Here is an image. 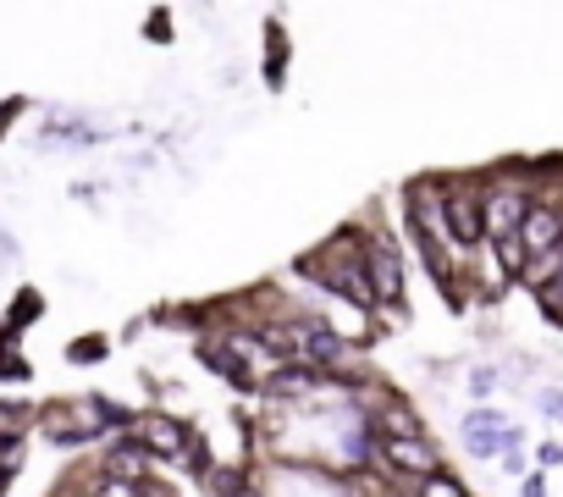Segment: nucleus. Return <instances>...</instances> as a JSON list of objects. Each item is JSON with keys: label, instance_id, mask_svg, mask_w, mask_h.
<instances>
[{"label": "nucleus", "instance_id": "obj_10", "mask_svg": "<svg viewBox=\"0 0 563 497\" xmlns=\"http://www.w3.org/2000/svg\"><path fill=\"white\" fill-rule=\"evenodd\" d=\"M464 453L470 459H503V431H481V426H459Z\"/></svg>", "mask_w": 563, "mask_h": 497}, {"label": "nucleus", "instance_id": "obj_9", "mask_svg": "<svg viewBox=\"0 0 563 497\" xmlns=\"http://www.w3.org/2000/svg\"><path fill=\"white\" fill-rule=\"evenodd\" d=\"M497 387H503V371H497V365H470V371H464V393H470V404H492Z\"/></svg>", "mask_w": 563, "mask_h": 497}, {"label": "nucleus", "instance_id": "obj_16", "mask_svg": "<svg viewBox=\"0 0 563 497\" xmlns=\"http://www.w3.org/2000/svg\"><path fill=\"white\" fill-rule=\"evenodd\" d=\"M519 497H547V470H530V475L519 481Z\"/></svg>", "mask_w": 563, "mask_h": 497}, {"label": "nucleus", "instance_id": "obj_3", "mask_svg": "<svg viewBox=\"0 0 563 497\" xmlns=\"http://www.w3.org/2000/svg\"><path fill=\"white\" fill-rule=\"evenodd\" d=\"M376 464H387V475H404V481L420 486L426 475L442 470V448L431 437H387V431H376Z\"/></svg>", "mask_w": 563, "mask_h": 497}, {"label": "nucleus", "instance_id": "obj_14", "mask_svg": "<svg viewBox=\"0 0 563 497\" xmlns=\"http://www.w3.org/2000/svg\"><path fill=\"white\" fill-rule=\"evenodd\" d=\"M73 360H78V365H95V360H106V343H100V338H89V343H73Z\"/></svg>", "mask_w": 563, "mask_h": 497}, {"label": "nucleus", "instance_id": "obj_11", "mask_svg": "<svg viewBox=\"0 0 563 497\" xmlns=\"http://www.w3.org/2000/svg\"><path fill=\"white\" fill-rule=\"evenodd\" d=\"M415 497H470V486H464V481H459V475L442 464L437 475H426V481L415 486Z\"/></svg>", "mask_w": 563, "mask_h": 497}, {"label": "nucleus", "instance_id": "obj_13", "mask_svg": "<svg viewBox=\"0 0 563 497\" xmlns=\"http://www.w3.org/2000/svg\"><path fill=\"white\" fill-rule=\"evenodd\" d=\"M530 404H536L552 426H563V387H558V382H541V387L530 393Z\"/></svg>", "mask_w": 563, "mask_h": 497}, {"label": "nucleus", "instance_id": "obj_5", "mask_svg": "<svg viewBox=\"0 0 563 497\" xmlns=\"http://www.w3.org/2000/svg\"><path fill=\"white\" fill-rule=\"evenodd\" d=\"M133 442H144L150 459H188L199 437H194V426H183L172 415H144V420H133Z\"/></svg>", "mask_w": 563, "mask_h": 497}, {"label": "nucleus", "instance_id": "obj_15", "mask_svg": "<svg viewBox=\"0 0 563 497\" xmlns=\"http://www.w3.org/2000/svg\"><path fill=\"white\" fill-rule=\"evenodd\" d=\"M536 464H541V470H558V464H563V442H541V448H536Z\"/></svg>", "mask_w": 563, "mask_h": 497}, {"label": "nucleus", "instance_id": "obj_17", "mask_svg": "<svg viewBox=\"0 0 563 497\" xmlns=\"http://www.w3.org/2000/svg\"><path fill=\"white\" fill-rule=\"evenodd\" d=\"M503 475H508V481H525V475H530L525 453H503Z\"/></svg>", "mask_w": 563, "mask_h": 497}, {"label": "nucleus", "instance_id": "obj_7", "mask_svg": "<svg viewBox=\"0 0 563 497\" xmlns=\"http://www.w3.org/2000/svg\"><path fill=\"white\" fill-rule=\"evenodd\" d=\"M265 89L271 95H282V89H288V29H282L276 18L265 23Z\"/></svg>", "mask_w": 563, "mask_h": 497}, {"label": "nucleus", "instance_id": "obj_2", "mask_svg": "<svg viewBox=\"0 0 563 497\" xmlns=\"http://www.w3.org/2000/svg\"><path fill=\"white\" fill-rule=\"evenodd\" d=\"M354 243H360V261L371 272V288H376V305H409V283H404V248L382 232H360L349 227Z\"/></svg>", "mask_w": 563, "mask_h": 497}, {"label": "nucleus", "instance_id": "obj_18", "mask_svg": "<svg viewBox=\"0 0 563 497\" xmlns=\"http://www.w3.org/2000/svg\"><path fill=\"white\" fill-rule=\"evenodd\" d=\"M503 453H525V431H519L514 420L503 426Z\"/></svg>", "mask_w": 563, "mask_h": 497}, {"label": "nucleus", "instance_id": "obj_8", "mask_svg": "<svg viewBox=\"0 0 563 497\" xmlns=\"http://www.w3.org/2000/svg\"><path fill=\"white\" fill-rule=\"evenodd\" d=\"M144 464H150V448H144V442H117L111 459H106V475H117V481H144V475H150Z\"/></svg>", "mask_w": 563, "mask_h": 497}, {"label": "nucleus", "instance_id": "obj_6", "mask_svg": "<svg viewBox=\"0 0 563 497\" xmlns=\"http://www.w3.org/2000/svg\"><path fill=\"white\" fill-rule=\"evenodd\" d=\"M519 248H525L530 261L563 248V216H558V205H547V199L530 205V216H525V227H519Z\"/></svg>", "mask_w": 563, "mask_h": 497}, {"label": "nucleus", "instance_id": "obj_19", "mask_svg": "<svg viewBox=\"0 0 563 497\" xmlns=\"http://www.w3.org/2000/svg\"><path fill=\"white\" fill-rule=\"evenodd\" d=\"M150 40H161V45L172 40V29H166V12H155V23H150Z\"/></svg>", "mask_w": 563, "mask_h": 497}, {"label": "nucleus", "instance_id": "obj_20", "mask_svg": "<svg viewBox=\"0 0 563 497\" xmlns=\"http://www.w3.org/2000/svg\"><path fill=\"white\" fill-rule=\"evenodd\" d=\"M238 497H265V492H260V486H254V481H249V486H243V492H238Z\"/></svg>", "mask_w": 563, "mask_h": 497}, {"label": "nucleus", "instance_id": "obj_4", "mask_svg": "<svg viewBox=\"0 0 563 497\" xmlns=\"http://www.w3.org/2000/svg\"><path fill=\"white\" fill-rule=\"evenodd\" d=\"M486 194V243H508V238H519V227H525V216H530V194L525 188H514V183H492V188H481Z\"/></svg>", "mask_w": 563, "mask_h": 497}, {"label": "nucleus", "instance_id": "obj_12", "mask_svg": "<svg viewBox=\"0 0 563 497\" xmlns=\"http://www.w3.org/2000/svg\"><path fill=\"white\" fill-rule=\"evenodd\" d=\"M530 299H536V310L547 316V327L563 332V277H552V283H547L541 294H530Z\"/></svg>", "mask_w": 563, "mask_h": 497}, {"label": "nucleus", "instance_id": "obj_1", "mask_svg": "<svg viewBox=\"0 0 563 497\" xmlns=\"http://www.w3.org/2000/svg\"><path fill=\"white\" fill-rule=\"evenodd\" d=\"M437 194H442V221H448V238L459 255L470 248H486V194L470 183V177H431Z\"/></svg>", "mask_w": 563, "mask_h": 497}]
</instances>
